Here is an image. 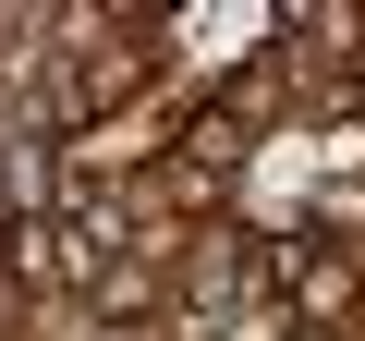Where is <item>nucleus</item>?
I'll return each instance as SVG.
<instances>
[{
  "label": "nucleus",
  "instance_id": "nucleus-1",
  "mask_svg": "<svg viewBox=\"0 0 365 341\" xmlns=\"http://www.w3.org/2000/svg\"><path fill=\"white\" fill-rule=\"evenodd\" d=\"M292 341H353V317H304V329H292Z\"/></svg>",
  "mask_w": 365,
  "mask_h": 341
}]
</instances>
